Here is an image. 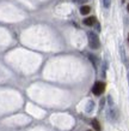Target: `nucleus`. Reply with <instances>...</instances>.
<instances>
[{"label":"nucleus","mask_w":129,"mask_h":131,"mask_svg":"<svg viewBox=\"0 0 129 131\" xmlns=\"http://www.w3.org/2000/svg\"><path fill=\"white\" fill-rule=\"evenodd\" d=\"M128 40H129V37H128Z\"/></svg>","instance_id":"obj_11"},{"label":"nucleus","mask_w":129,"mask_h":131,"mask_svg":"<svg viewBox=\"0 0 129 131\" xmlns=\"http://www.w3.org/2000/svg\"><path fill=\"white\" fill-rule=\"evenodd\" d=\"M91 125H92V127H93L96 131L102 130V127H101V123L98 122V119H92L91 120Z\"/></svg>","instance_id":"obj_4"},{"label":"nucleus","mask_w":129,"mask_h":131,"mask_svg":"<svg viewBox=\"0 0 129 131\" xmlns=\"http://www.w3.org/2000/svg\"><path fill=\"white\" fill-rule=\"evenodd\" d=\"M89 131H92V130H89Z\"/></svg>","instance_id":"obj_10"},{"label":"nucleus","mask_w":129,"mask_h":131,"mask_svg":"<svg viewBox=\"0 0 129 131\" xmlns=\"http://www.w3.org/2000/svg\"><path fill=\"white\" fill-rule=\"evenodd\" d=\"M127 8H128V11H129V4H128V6H127Z\"/></svg>","instance_id":"obj_9"},{"label":"nucleus","mask_w":129,"mask_h":131,"mask_svg":"<svg viewBox=\"0 0 129 131\" xmlns=\"http://www.w3.org/2000/svg\"><path fill=\"white\" fill-rule=\"evenodd\" d=\"M104 90H105V83H103L101 81L96 82V83L93 84V87H92V93L97 96L102 95L103 93H104Z\"/></svg>","instance_id":"obj_2"},{"label":"nucleus","mask_w":129,"mask_h":131,"mask_svg":"<svg viewBox=\"0 0 129 131\" xmlns=\"http://www.w3.org/2000/svg\"><path fill=\"white\" fill-rule=\"evenodd\" d=\"M87 39H89V46L92 49H98L101 47V41H99V37L96 32L93 31H89L87 34Z\"/></svg>","instance_id":"obj_1"},{"label":"nucleus","mask_w":129,"mask_h":131,"mask_svg":"<svg viewBox=\"0 0 129 131\" xmlns=\"http://www.w3.org/2000/svg\"><path fill=\"white\" fill-rule=\"evenodd\" d=\"M110 4H111V0H103V6L105 8H109Z\"/></svg>","instance_id":"obj_8"},{"label":"nucleus","mask_w":129,"mask_h":131,"mask_svg":"<svg viewBox=\"0 0 129 131\" xmlns=\"http://www.w3.org/2000/svg\"><path fill=\"white\" fill-rule=\"evenodd\" d=\"M90 11H91V8H90V6H87V5H84V6L80 7V13H81V15H87Z\"/></svg>","instance_id":"obj_5"},{"label":"nucleus","mask_w":129,"mask_h":131,"mask_svg":"<svg viewBox=\"0 0 129 131\" xmlns=\"http://www.w3.org/2000/svg\"><path fill=\"white\" fill-rule=\"evenodd\" d=\"M93 107H94V102L93 101H89L87 105H86V112H87V113H90V112L93 110Z\"/></svg>","instance_id":"obj_6"},{"label":"nucleus","mask_w":129,"mask_h":131,"mask_svg":"<svg viewBox=\"0 0 129 131\" xmlns=\"http://www.w3.org/2000/svg\"><path fill=\"white\" fill-rule=\"evenodd\" d=\"M97 23V19H96V17H87L84 19V24L87 25V27H92L94 24Z\"/></svg>","instance_id":"obj_3"},{"label":"nucleus","mask_w":129,"mask_h":131,"mask_svg":"<svg viewBox=\"0 0 129 131\" xmlns=\"http://www.w3.org/2000/svg\"><path fill=\"white\" fill-rule=\"evenodd\" d=\"M87 57H89V60H90L91 63L93 64L94 66H96V65H97V58H96L94 56H92V54H89Z\"/></svg>","instance_id":"obj_7"}]
</instances>
